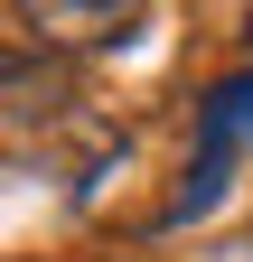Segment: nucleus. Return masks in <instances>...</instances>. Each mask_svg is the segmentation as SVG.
Listing matches in <instances>:
<instances>
[{"label": "nucleus", "instance_id": "f03ea898", "mask_svg": "<svg viewBox=\"0 0 253 262\" xmlns=\"http://www.w3.org/2000/svg\"><path fill=\"white\" fill-rule=\"evenodd\" d=\"M150 0H19V19L38 28L47 47H113Z\"/></svg>", "mask_w": 253, "mask_h": 262}, {"label": "nucleus", "instance_id": "f257e3e1", "mask_svg": "<svg viewBox=\"0 0 253 262\" xmlns=\"http://www.w3.org/2000/svg\"><path fill=\"white\" fill-rule=\"evenodd\" d=\"M66 103H75V75H66L56 56H0V141L47 131Z\"/></svg>", "mask_w": 253, "mask_h": 262}]
</instances>
